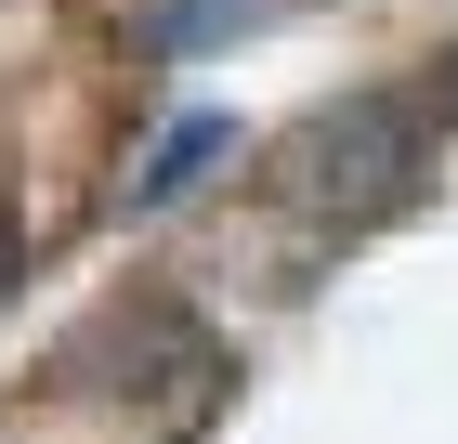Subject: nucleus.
Segmentation results:
<instances>
[{"instance_id":"obj_1","label":"nucleus","mask_w":458,"mask_h":444,"mask_svg":"<svg viewBox=\"0 0 458 444\" xmlns=\"http://www.w3.org/2000/svg\"><path fill=\"white\" fill-rule=\"evenodd\" d=\"M406 171H420V144H406V105L393 92H353V105H315L301 131L276 144V209L288 222H315V236H367L393 197H406Z\"/></svg>"},{"instance_id":"obj_2","label":"nucleus","mask_w":458,"mask_h":444,"mask_svg":"<svg viewBox=\"0 0 458 444\" xmlns=\"http://www.w3.org/2000/svg\"><path fill=\"white\" fill-rule=\"evenodd\" d=\"M223 157H236V118H183V131H171V144H157V157L131 171V209H171V197H197V183H210Z\"/></svg>"},{"instance_id":"obj_3","label":"nucleus","mask_w":458,"mask_h":444,"mask_svg":"<svg viewBox=\"0 0 458 444\" xmlns=\"http://www.w3.org/2000/svg\"><path fill=\"white\" fill-rule=\"evenodd\" d=\"M432 118H445V131H458V39H445V53H432Z\"/></svg>"},{"instance_id":"obj_4","label":"nucleus","mask_w":458,"mask_h":444,"mask_svg":"<svg viewBox=\"0 0 458 444\" xmlns=\"http://www.w3.org/2000/svg\"><path fill=\"white\" fill-rule=\"evenodd\" d=\"M13 262H27V248H13V222H0V274H13Z\"/></svg>"}]
</instances>
